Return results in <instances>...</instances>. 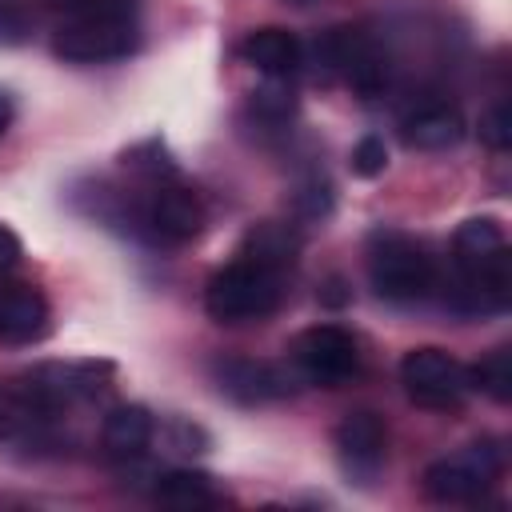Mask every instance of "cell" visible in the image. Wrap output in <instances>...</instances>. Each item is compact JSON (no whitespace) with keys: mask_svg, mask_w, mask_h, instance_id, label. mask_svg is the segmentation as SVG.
<instances>
[{"mask_svg":"<svg viewBox=\"0 0 512 512\" xmlns=\"http://www.w3.org/2000/svg\"><path fill=\"white\" fill-rule=\"evenodd\" d=\"M452 304L460 312H504L512 296V256L492 216L464 220L452 236Z\"/></svg>","mask_w":512,"mask_h":512,"instance_id":"cell-1","label":"cell"},{"mask_svg":"<svg viewBox=\"0 0 512 512\" xmlns=\"http://www.w3.org/2000/svg\"><path fill=\"white\" fill-rule=\"evenodd\" d=\"M364 256H368V284L376 288V296L392 304H416L436 288V260L416 236L400 228H376L368 236Z\"/></svg>","mask_w":512,"mask_h":512,"instance_id":"cell-2","label":"cell"},{"mask_svg":"<svg viewBox=\"0 0 512 512\" xmlns=\"http://www.w3.org/2000/svg\"><path fill=\"white\" fill-rule=\"evenodd\" d=\"M280 300H284V272L252 256H236L204 288V308L216 324L264 320L280 308Z\"/></svg>","mask_w":512,"mask_h":512,"instance_id":"cell-3","label":"cell"},{"mask_svg":"<svg viewBox=\"0 0 512 512\" xmlns=\"http://www.w3.org/2000/svg\"><path fill=\"white\" fill-rule=\"evenodd\" d=\"M500 468H504L500 444L476 440V444H464L460 452L428 464L424 468V492H428V500H440V504H468L492 488Z\"/></svg>","mask_w":512,"mask_h":512,"instance_id":"cell-4","label":"cell"},{"mask_svg":"<svg viewBox=\"0 0 512 512\" xmlns=\"http://www.w3.org/2000/svg\"><path fill=\"white\" fill-rule=\"evenodd\" d=\"M140 48V28L132 16H72L60 24L52 52L68 64H108Z\"/></svg>","mask_w":512,"mask_h":512,"instance_id":"cell-5","label":"cell"},{"mask_svg":"<svg viewBox=\"0 0 512 512\" xmlns=\"http://www.w3.org/2000/svg\"><path fill=\"white\" fill-rule=\"evenodd\" d=\"M400 384L420 408H456L468 392V368L444 348H412L400 360Z\"/></svg>","mask_w":512,"mask_h":512,"instance_id":"cell-6","label":"cell"},{"mask_svg":"<svg viewBox=\"0 0 512 512\" xmlns=\"http://www.w3.org/2000/svg\"><path fill=\"white\" fill-rule=\"evenodd\" d=\"M316 60L324 64V72L348 80L356 92L364 96H376L384 76H388V64L376 48V40L360 28H332L324 36H316Z\"/></svg>","mask_w":512,"mask_h":512,"instance_id":"cell-7","label":"cell"},{"mask_svg":"<svg viewBox=\"0 0 512 512\" xmlns=\"http://www.w3.org/2000/svg\"><path fill=\"white\" fill-rule=\"evenodd\" d=\"M288 352H292L296 372L304 380L320 384V388H332V384L348 380L356 372V360H360L356 340L344 328H336V324H312V328H304L292 340Z\"/></svg>","mask_w":512,"mask_h":512,"instance_id":"cell-8","label":"cell"},{"mask_svg":"<svg viewBox=\"0 0 512 512\" xmlns=\"http://www.w3.org/2000/svg\"><path fill=\"white\" fill-rule=\"evenodd\" d=\"M140 224L164 244H184L204 228V204L192 188L176 180H156L140 200Z\"/></svg>","mask_w":512,"mask_h":512,"instance_id":"cell-9","label":"cell"},{"mask_svg":"<svg viewBox=\"0 0 512 512\" xmlns=\"http://www.w3.org/2000/svg\"><path fill=\"white\" fill-rule=\"evenodd\" d=\"M336 460L344 468L348 480L356 484H368L380 468H384V456H388V428L376 412H348L340 424H336Z\"/></svg>","mask_w":512,"mask_h":512,"instance_id":"cell-10","label":"cell"},{"mask_svg":"<svg viewBox=\"0 0 512 512\" xmlns=\"http://www.w3.org/2000/svg\"><path fill=\"white\" fill-rule=\"evenodd\" d=\"M52 328V308L32 284H0V340L36 344Z\"/></svg>","mask_w":512,"mask_h":512,"instance_id":"cell-11","label":"cell"},{"mask_svg":"<svg viewBox=\"0 0 512 512\" xmlns=\"http://www.w3.org/2000/svg\"><path fill=\"white\" fill-rule=\"evenodd\" d=\"M460 136H464V116H460V108H452L444 100L416 104L400 120V140L416 152H444V148L460 144Z\"/></svg>","mask_w":512,"mask_h":512,"instance_id":"cell-12","label":"cell"},{"mask_svg":"<svg viewBox=\"0 0 512 512\" xmlns=\"http://www.w3.org/2000/svg\"><path fill=\"white\" fill-rule=\"evenodd\" d=\"M240 56H244V64H252L256 72L276 76V80H288V76L300 68L304 48H300V40H296L288 28H256V32L244 36Z\"/></svg>","mask_w":512,"mask_h":512,"instance_id":"cell-13","label":"cell"},{"mask_svg":"<svg viewBox=\"0 0 512 512\" xmlns=\"http://www.w3.org/2000/svg\"><path fill=\"white\" fill-rule=\"evenodd\" d=\"M216 376H220V388L232 392L244 404H260V400H272V396L288 392V384L276 368L252 364V360H224V364H216Z\"/></svg>","mask_w":512,"mask_h":512,"instance_id":"cell-14","label":"cell"},{"mask_svg":"<svg viewBox=\"0 0 512 512\" xmlns=\"http://www.w3.org/2000/svg\"><path fill=\"white\" fill-rule=\"evenodd\" d=\"M100 440L112 456H140L152 440V416L148 408L140 404H120L104 416V428H100Z\"/></svg>","mask_w":512,"mask_h":512,"instance_id":"cell-15","label":"cell"},{"mask_svg":"<svg viewBox=\"0 0 512 512\" xmlns=\"http://www.w3.org/2000/svg\"><path fill=\"white\" fill-rule=\"evenodd\" d=\"M156 496L164 504H172V508H212V504H220V492H216L212 476L192 472V468L164 472L156 480Z\"/></svg>","mask_w":512,"mask_h":512,"instance_id":"cell-16","label":"cell"},{"mask_svg":"<svg viewBox=\"0 0 512 512\" xmlns=\"http://www.w3.org/2000/svg\"><path fill=\"white\" fill-rule=\"evenodd\" d=\"M240 256H252V260H260V264H268V268H280V272H284V268L296 260V236H292L284 224L264 220V224L248 228Z\"/></svg>","mask_w":512,"mask_h":512,"instance_id":"cell-17","label":"cell"},{"mask_svg":"<svg viewBox=\"0 0 512 512\" xmlns=\"http://www.w3.org/2000/svg\"><path fill=\"white\" fill-rule=\"evenodd\" d=\"M468 388H480L496 404H508L512 400V348H496L480 364H472L468 368Z\"/></svg>","mask_w":512,"mask_h":512,"instance_id":"cell-18","label":"cell"},{"mask_svg":"<svg viewBox=\"0 0 512 512\" xmlns=\"http://www.w3.org/2000/svg\"><path fill=\"white\" fill-rule=\"evenodd\" d=\"M252 108H256L260 116H268V120H288V116H292V108H296V96H292L288 80L268 76V84L252 96Z\"/></svg>","mask_w":512,"mask_h":512,"instance_id":"cell-19","label":"cell"},{"mask_svg":"<svg viewBox=\"0 0 512 512\" xmlns=\"http://www.w3.org/2000/svg\"><path fill=\"white\" fill-rule=\"evenodd\" d=\"M480 140L496 152H504L512 144V112H508V100L492 104L484 116H480Z\"/></svg>","mask_w":512,"mask_h":512,"instance_id":"cell-20","label":"cell"},{"mask_svg":"<svg viewBox=\"0 0 512 512\" xmlns=\"http://www.w3.org/2000/svg\"><path fill=\"white\" fill-rule=\"evenodd\" d=\"M384 168H388V148H384V140H380V136H364V140L352 148V172L364 176V180H372V176H380Z\"/></svg>","mask_w":512,"mask_h":512,"instance_id":"cell-21","label":"cell"},{"mask_svg":"<svg viewBox=\"0 0 512 512\" xmlns=\"http://www.w3.org/2000/svg\"><path fill=\"white\" fill-rule=\"evenodd\" d=\"M32 28V12L24 0H0V40L4 44H20Z\"/></svg>","mask_w":512,"mask_h":512,"instance_id":"cell-22","label":"cell"},{"mask_svg":"<svg viewBox=\"0 0 512 512\" xmlns=\"http://www.w3.org/2000/svg\"><path fill=\"white\" fill-rule=\"evenodd\" d=\"M72 16H132L136 0H52Z\"/></svg>","mask_w":512,"mask_h":512,"instance_id":"cell-23","label":"cell"},{"mask_svg":"<svg viewBox=\"0 0 512 512\" xmlns=\"http://www.w3.org/2000/svg\"><path fill=\"white\" fill-rule=\"evenodd\" d=\"M296 204H300V212H304V216H324V212H328V204H332L328 184H320V180L304 184V188H300V196H296Z\"/></svg>","mask_w":512,"mask_h":512,"instance_id":"cell-24","label":"cell"},{"mask_svg":"<svg viewBox=\"0 0 512 512\" xmlns=\"http://www.w3.org/2000/svg\"><path fill=\"white\" fill-rule=\"evenodd\" d=\"M16 264H20V236L8 224H0V276L12 272Z\"/></svg>","mask_w":512,"mask_h":512,"instance_id":"cell-25","label":"cell"},{"mask_svg":"<svg viewBox=\"0 0 512 512\" xmlns=\"http://www.w3.org/2000/svg\"><path fill=\"white\" fill-rule=\"evenodd\" d=\"M8 120H12V100L0 92V136L8 132Z\"/></svg>","mask_w":512,"mask_h":512,"instance_id":"cell-26","label":"cell"},{"mask_svg":"<svg viewBox=\"0 0 512 512\" xmlns=\"http://www.w3.org/2000/svg\"><path fill=\"white\" fill-rule=\"evenodd\" d=\"M288 4H300L304 8V4H316V0H288Z\"/></svg>","mask_w":512,"mask_h":512,"instance_id":"cell-27","label":"cell"}]
</instances>
